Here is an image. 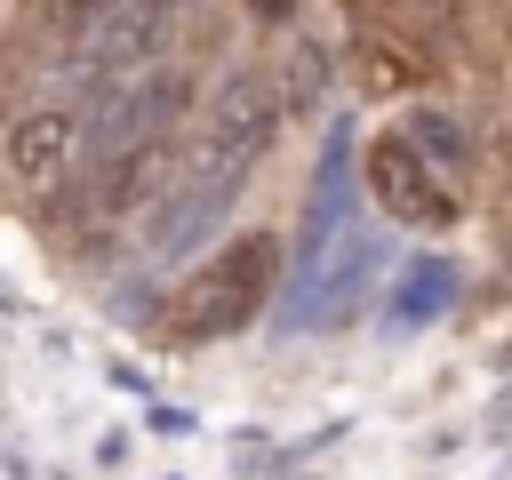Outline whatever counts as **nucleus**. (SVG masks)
Listing matches in <instances>:
<instances>
[{"mask_svg": "<svg viewBox=\"0 0 512 480\" xmlns=\"http://www.w3.org/2000/svg\"><path fill=\"white\" fill-rule=\"evenodd\" d=\"M272 272H280V240L272 232H240L232 248H216L192 280H176L160 328L176 344H208V336H232L256 320V304L272 296Z\"/></svg>", "mask_w": 512, "mask_h": 480, "instance_id": "f257e3e1", "label": "nucleus"}, {"mask_svg": "<svg viewBox=\"0 0 512 480\" xmlns=\"http://www.w3.org/2000/svg\"><path fill=\"white\" fill-rule=\"evenodd\" d=\"M184 104H192V80H184L176 64H160V72H136L128 88H104V96H96V112L80 120V152L104 168V160H120V152L168 144V128L184 120Z\"/></svg>", "mask_w": 512, "mask_h": 480, "instance_id": "f03ea898", "label": "nucleus"}, {"mask_svg": "<svg viewBox=\"0 0 512 480\" xmlns=\"http://www.w3.org/2000/svg\"><path fill=\"white\" fill-rule=\"evenodd\" d=\"M272 128H280V88H272L264 72H232V80L208 96V136H200V152L184 160V176H248V168L264 160Z\"/></svg>", "mask_w": 512, "mask_h": 480, "instance_id": "7ed1b4c3", "label": "nucleus"}, {"mask_svg": "<svg viewBox=\"0 0 512 480\" xmlns=\"http://www.w3.org/2000/svg\"><path fill=\"white\" fill-rule=\"evenodd\" d=\"M360 168H368V192H376V208H384L392 224H416V232H448V224H456L448 176H432V168L408 152V136H376Z\"/></svg>", "mask_w": 512, "mask_h": 480, "instance_id": "20e7f679", "label": "nucleus"}, {"mask_svg": "<svg viewBox=\"0 0 512 480\" xmlns=\"http://www.w3.org/2000/svg\"><path fill=\"white\" fill-rule=\"evenodd\" d=\"M0 160H8V176L24 184V192H56L88 152H80V112L72 104H40V112H24L8 136H0Z\"/></svg>", "mask_w": 512, "mask_h": 480, "instance_id": "39448f33", "label": "nucleus"}, {"mask_svg": "<svg viewBox=\"0 0 512 480\" xmlns=\"http://www.w3.org/2000/svg\"><path fill=\"white\" fill-rule=\"evenodd\" d=\"M168 24H176V0H112L104 24L80 40V56L88 72H144L168 48Z\"/></svg>", "mask_w": 512, "mask_h": 480, "instance_id": "423d86ee", "label": "nucleus"}, {"mask_svg": "<svg viewBox=\"0 0 512 480\" xmlns=\"http://www.w3.org/2000/svg\"><path fill=\"white\" fill-rule=\"evenodd\" d=\"M400 136H408V152H416L432 176H440V168H464V152H472V144H464V128H456L448 112H416Z\"/></svg>", "mask_w": 512, "mask_h": 480, "instance_id": "0eeeda50", "label": "nucleus"}, {"mask_svg": "<svg viewBox=\"0 0 512 480\" xmlns=\"http://www.w3.org/2000/svg\"><path fill=\"white\" fill-rule=\"evenodd\" d=\"M104 8H112V0H32V16H40L48 40H88V32L104 24Z\"/></svg>", "mask_w": 512, "mask_h": 480, "instance_id": "6e6552de", "label": "nucleus"}, {"mask_svg": "<svg viewBox=\"0 0 512 480\" xmlns=\"http://www.w3.org/2000/svg\"><path fill=\"white\" fill-rule=\"evenodd\" d=\"M360 72H368V88H376V96H392V88H408V80H416V72H408V56H400V48H376V40L360 48Z\"/></svg>", "mask_w": 512, "mask_h": 480, "instance_id": "1a4fd4ad", "label": "nucleus"}]
</instances>
